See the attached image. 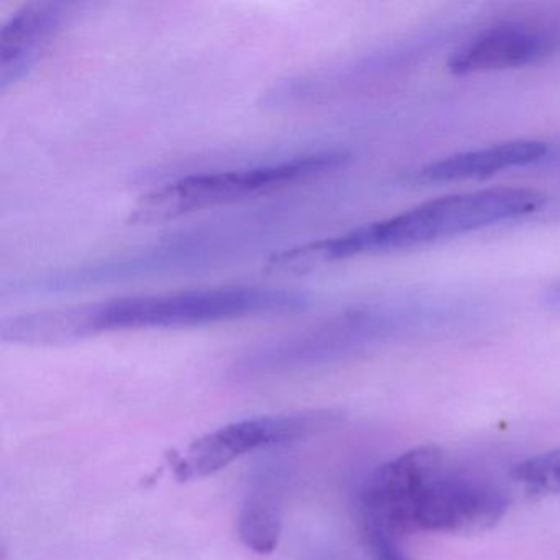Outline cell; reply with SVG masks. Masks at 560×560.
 I'll list each match as a JSON object with an SVG mask.
<instances>
[{
	"label": "cell",
	"instance_id": "7c38bea8",
	"mask_svg": "<svg viewBox=\"0 0 560 560\" xmlns=\"http://www.w3.org/2000/svg\"><path fill=\"white\" fill-rule=\"evenodd\" d=\"M316 560H336V559H332V557H323V559H316Z\"/></svg>",
	"mask_w": 560,
	"mask_h": 560
},
{
	"label": "cell",
	"instance_id": "52a82bcc",
	"mask_svg": "<svg viewBox=\"0 0 560 560\" xmlns=\"http://www.w3.org/2000/svg\"><path fill=\"white\" fill-rule=\"evenodd\" d=\"M77 4L61 0L31 2L0 28V91L24 80L57 40Z\"/></svg>",
	"mask_w": 560,
	"mask_h": 560
},
{
	"label": "cell",
	"instance_id": "277c9868",
	"mask_svg": "<svg viewBox=\"0 0 560 560\" xmlns=\"http://www.w3.org/2000/svg\"><path fill=\"white\" fill-rule=\"evenodd\" d=\"M339 421V412L313 411L255 416L231 422L196 439L185 454L176 458V480H201L218 474L244 455L275 445L291 444L314 432L326 431Z\"/></svg>",
	"mask_w": 560,
	"mask_h": 560
},
{
	"label": "cell",
	"instance_id": "8fae6325",
	"mask_svg": "<svg viewBox=\"0 0 560 560\" xmlns=\"http://www.w3.org/2000/svg\"><path fill=\"white\" fill-rule=\"evenodd\" d=\"M370 560H411L399 546L398 537L378 529H363Z\"/></svg>",
	"mask_w": 560,
	"mask_h": 560
},
{
	"label": "cell",
	"instance_id": "3957f363",
	"mask_svg": "<svg viewBox=\"0 0 560 560\" xmlns=\"http://www.w3.org/2000/svg\"><path fill=\"white\" fill-rule=\"evenodd\" d=\"M350 160L352 155L346 150H323L268 165L183 176L142 196L130 211L129 222L162 224L192 212L287 191L324 178Z\"/></svg>",
	"mask_w": 560,
	"mask_h": 560
},
{
	"label": "cell",
	"instance_id": "6da1fadb",
	"mask_svg": "<svg viewBox=\"0 0 560 560\" xmlns=\"http://www.w3.org/2000/svg\"><path fill=\"white\" fill-rule=\"evenodd\" d=\"M310 303L306 293L260 287L140 294L21 314L2 323L0 337L14 346H67L107 332L179 329L267 314L298 313L307 310Z\"/></svg>",
	"mask_w": 560,
	"mask_h": 560
},
{
	"label": "cell",
	"instance_id": "9c48e42d",
	"mask_svg": "<svg viewBox=\"0 0 560 560\" xmlns=\"http://www.w3.org/2000/svg\"><path fill=\"white\" fill-rule=\"evenodd\" d=\"M547 145L539 140H511L485 149L445 156L419 172L424 183L471 182L487 179L511 168L533 165L546 156Z\"/></svg>",
	"mask_w": 560,
	"mask_h": 560
},
{
	"label": "cell",
	"instance_id": "5b68a950",
	"mask_svg": "<svg viewBox=\"0 0 560 560\" xmlns=\"http://www.w3.org/2000/svg\"><path fill=\"white\" fill-rule=\"evenodd\" d=\"M503 491L485 481L470 480L439 470L399 513L388 534L481 533L506 514Z\"/></svg>",
	"mask_w": 560,
	"mask_h": 560
},
{
	"label": "cell",
	"instance_id": "7a4b0ae2",
	"mask_svg": "<svg viewBox=\"0 0 560 560\" xmlns=\"http://www.w3.org/2000/svg\"><path fill=\"white\" fill-rule=\"evenodd\" d=\"M546 201V195L539 189L517 186L442 196L393 218L353 229L347 234L280 252L267 261V271L307 273L323 265L360 255L405 250L458 237L534 214Z\"/></svg>",
	"mask_w": 560,
	"mask_h": 560
},
{
	"label": "cell",
	"instance_id": "ba28073f",
	"mask_svg": "<svg viewBox=\"0 0 560 560\" xmlns=\"http://www.w3.org/2000/svg\"><path fill=\"white\" fill-rule=\"evenodd\" d=\"M284 487V468L277 462L264 465L252 480L250 491L238 513V537L245 547L260 556L273 552L280 542Z\"/></svg>",
	"mask_w": 560,
	"mask_h": 560
},
{
	"label": "cell",
	"instance_id": "30bf717a",
	"mask_svg": "<svg viewBox=\"0 0 560 560\" xmlns=\"http://www.w3.org/2000/svg\"><path fill=\"white\" fill-rule=\"evenodd\" d=\"M513 478L530 494L560 493V447L521 462L513 468Z\"/></svg>",
	"mask_w": 560,
	"mask_h": 560
},
{
	"label": "cell",
	"instance_id": "8992f818",
	"mask_svg": "<svg viewBox=\"0 0 560 560\" xmlns=\"http://www.w3.org/2000/svg\"><path fill=\"white\" fill-rule=\"evenodd\" d=\"M559 50V22H504L457 48L448 57L447 70L455 77L517 70L540 63Z\"/></svg>",
	"mask_w": 560,
	"mask_h": 560
}]
</instances>
